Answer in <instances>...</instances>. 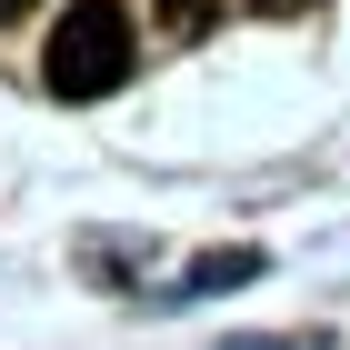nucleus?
<instances>
[{
    "label": "nucleus",
    "mask_w": 350,
    "mask_h": 350,
    "mask_svg": "<svg viewBox=\"0 0 350 350\" xmlns=\"http://www.w3.org/2000/svg\"><path fill=\"white\" fill-rule=\"evenodd\" d=\"M21 10H40V0H0V21H21Z\"/></svg>",
    "instance_id": "obj_4"
},
{
    "label": "nucleus",
    "mask_w": 350,
    "mask_h": 350,
    "mask_svg": "<svg viewBox=\"0 0 350 350\" xmlns=\"http://www.w3.org/2000/svg\"><path fill=\"white\" fill-rule=\"evenodd\" d=\"M150 21H161V30H180V40H200V30L220 21V0H150Z\"/></svg>",
    "instance_id": "obj_2"
},
{
    "label": "nucleus",
    "mask_w": 350,
    "mask_h": 350,
    "mask_svg": "<svg viewBox=\"0 0 350 350\" xmlns=\"http://www.w3.org/2000/svg\"><path fill=\"white\" fill-rule=\"evenodd\" d=\"M131 60H140V30L120 0H70L51 30V90L60 100H100V90L131 81Z\"/></svg>",
    "instance_id": "obj_1"
},
{
    "label": "nucleus",
    "mask_w": 350,
    "mask_h": 350,
    "mask_svg": "<svg viewBox=\"0 0 350 350\" xmlns=\"http://www.w3.org/2000/svg\"><path fill=\"white\" fill-rule=\"evenodd\" d=\"M250 10H270V21H291V10H310V0H250Z\"/></svg>",
    "instance_id": "obj_3"
}]
</instances>
